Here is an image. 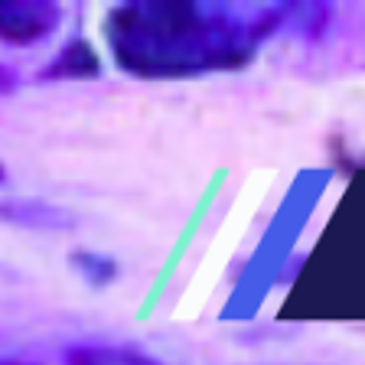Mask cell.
<instances>
[{
	"instance_id": "6da1fadb",
	"label": "cell",
	"mask_w": 365,
	"mask_h": 365,
	"mask_svg": "<svg viewBox=\"0 0 365 365\" xmlns=\"http://www.w3.org/2000/svg\"><path fill=\"white\" fill-rule=\"evenodd\" d=\"M290 10L235 14L222 4H121L108 10L114 66L147 82L235 72L255 59Z\"/></svg>"
},
{
	"instance_id": "7a4b0ae2",
	"label": "cell",
	"mask_w": 365,
	"mask_h": 365,
	"mask_svg": "<svg viewBox=\"0 0 365 365\" xmlns=\"http://www.w3.org/2000/svg\"><path fill=\"white\" fill-rule=\"evenodd\" d=\"M62 10L46 0H0V39L10 46H36L56 33Z\"/></svg>"
},
{
	"instance_id": "3957f363",
	"label": "cell",
	"mask_w": 365,
	"mask_h": 365,
	"mask_svg": "<svg viewBox=\"0 0 365 365\" xmlns=\"http://www.w3.org/2000/svg\"><path fill=\"white\" fill-rule=\"evenodd\" d=\"M101 59L85 39H72L62 46V53L56 56L49 66L39 72L43 82H85V78H98Z\"/></svg>"
},
{
	"instance_id": "277c9868",
	"label": "cell",
	"mask_w": 365,
	"mask_h": 365,
	"mask_svg": "<svg viewBox=\"0 0 365 365\" xmlns=\"http://www.w3.org/2000/svg\"><path fill=\"white\" fill-rule=\"evenodd\" d=\"M66 365H163L128 346H72Z\"/></svg>"
},
{
	"instance_id": "5b68a950",
	"label": "cell",
	"mask_w": 365,
	"mask_h": 365,
	"mask_svg": "<svg viewBox=\"0 0 365 365\" xmlns=\"http://www.w3.org/2000/svg\"><path fill=\"white\" fill-rule=\"evenodd\" d=\"M16 88V72L10 66H0V98Z\"/></svg>"
},
{
	"instance_id": "8992f818",
	"label": "cell",
	"mask_w": 365,
	"mask_h": 365,
	"mask_svg": "<svg viewBox=\"0 0 365 365\" xmlns=\"http://www.w3.org/2000/svg\"><path fill=\"white\" fill-rule=\"evenodd\" d=\"M0 365H36V362H23V359H0Z\"/></svg>"
},
{
	"instance_id": "52a82bcc",
	"label": "cell",
	"mask_w": 365,
	"mask_h": 365,
	"mask_svg": "<svg viewBox=\"0 0 365 365\" xmlns=\"http://www.w3.org/2000/svg\"><path fill=\"white\" fill-rule=\"evenodd\" d=\"M7 182V167H4V160H0V186Z\"/></svg>"
}]
</instances>
